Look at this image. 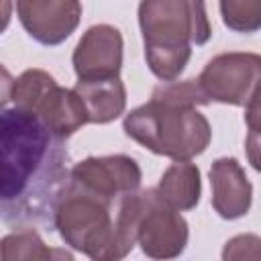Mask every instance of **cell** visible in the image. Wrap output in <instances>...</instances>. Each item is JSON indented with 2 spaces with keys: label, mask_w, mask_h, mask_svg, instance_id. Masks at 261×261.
Listing matches in <instances>:
<instances>
[{
  "label": "cell",
  "mask_w": 261,
  "mask_h": 261,
  "mask_svg": "<svg viewBox=\"0 0 261 261\" xmlns=\"http://www.w3.org/2000/svg\"><path fill=\"white\" fill-rule=\"evenodd\" d=\"M208 102L198 80L165 82L155 88L149 102L124 116L122 128L155 155L173 161L194 159L208 149L212 139L210 122L198 110Z\"/></svg>",
  "instance_id": "7a4b0ae2"
},
{
  "label": "cell",
  "mask_w": 261,
  "mask_h": 261,
  "mask_svg": "<svg viewBox=\"0 0 261 261\" xmlns=\"http://www.w3.org/2000/svg\"><path fill=\"white\" fill-rule=\"evenodd\" d=\"M212 208L224 220L243 218L251 210L253 186L234 157H220L210 165Z\"/></svg>",
  "instance_id": "8fae6325"
},
{
  "label": "cell",
  "mask_w": 261,
  "mask_h": 261,
  "mask_svg": "<svg viewBox=\"0 0 261 261\" xmlns=\"http://www.w3.org/2000/svg\"><path fill=\"white\" fill-rule=\"evenodd\" d=\"M159 196L175 210H192L198 206L202 196L200 169L190 159L173 161L161 175L157 186Z\"/></svg>",
  "instance_id": "4fadbf2b"
},
{
  "label": "cell",
  "mask_w": 261,
  "mask_h": 261,
  "mask_svg": "<svg viewBox=\"0 0 261 261\" xmlns=\"http://www.w3.org/2000/svg\"><path fill=\"white\" fill-rule=\"evenodd\" d=\"M6 100H12L16 108L35 114L59 141L69 139L90 122L77 92L73 88H61L45 69H24L10 84V94L4 96V104Z\"/></svg>",
  "instance_id": "5b68a950"
},
{
  "label": "cell",
  "mask_w": 261,
  "mask_h": 261,
  "mask_svg": "<svg viewBox=\"0 0 261 261\" xmlns=\"http://www.w3.org/2000/svg\"><path fill=\"white\" fill-rule=\"evenodd\" d=\"M2 139V208L8 218L10 212L31 210L33 202L39 206L47 198L53 206L63 190V153L59 139L31 112L16 106L2 108L0 120Z\"/></svg>",
  "instance_id": "6da1fadb"
},
{
  "label": "cell",
  "mask_w": 261,
  "mask_h": 261,
  "mask_svg": "<svg viewBox=\"0 0 261 261\" xmlns=\"http://www.w3.org/2000/svg\"><path fill=\"white\" fill-rule=\"evenodd\" d=\"M245 108V124L249 130H261V84L249 98Z\"/></svg>",
  "instance_id": "e0dca14e"
},
{
  "label": "cell",
  "mask_w": 261,
  "mask_h": 261,
  "mask_svg": "<svg viewBox=\"0 0 261 261\" xmlns=\"http://www.w3.org/2000/svg\"><path fill=\"white\" fill-rule=\"evenodd\" d=\"M122 35L112 24H94L77 41L71 63L77 80L118 77L122 69Z\"/></svg>",
  "instance_id": "30bf717a"
},
{
  "label": "cell",
  "mask_w": 261,
  "mask_h": 261,
  "mask_svg": "<svg viewBox=\"0 0 261 261\" xmlns=\"http://www.w3.org/2000/svg\"><path fill=\"white\" fill-rule=\"evenodd\" d=\"M120 202L92 194L69 179L53 206V224L71 249L94 261H116L133 251L120 232Z\"/></svg>",
  "instance_id": "277c9868"
},
{
  "label": "cell",
  "mask_w": 261,
  "mask_h": 261,
  "mask_svg": "<svg viewBox=\"0 0 261 261\" xmlns=\"http://www.w3.org/2000/svg\"><path fill=\"white\" fill-rule=\"evenodd\" d=\"M198 84L212 102L245 106L261 84V55L245 51L220 53L204 65Z\"/></svg>",
  "instance_id": "52a82bcc"
},
{
  "label": "cell",
  "mask_w": 261,
  "mask_h": 261,
  "mask_svg": "<svg viewBox=\"0 0 261 261\" xmlns=\"http://www.w3.org/2000/svg\"><path fill=\"white\" fill-rule=\"evenodd\" d=\"M69 179L80 188L108 200H122L141 188V167L128 155L86 157L69 171Z\"/></svg>",
  "instance_id": "ba28073f"
},
{
  "label": "cell",
  "mask_w": 261,
  "mask_h": 261,
  "mask_svg": "<svg viewBox=\"0 0 261 261\" xmlns=\"http://www.w3.org/2000/svg\"><path fill=\"white\" fill-rule=\"evenodd\" d=\"M135 237L147 257L173 259L186 251L190 230L179 210L149 188L135 194Z\"/></svg>",
  "instance_id": "8992f818"
},
{
  "label": "cell",
  "mask_w": 261,
  "mask_h": 261,
  "mask_svg": "<svg viewBox=\"0 0 261 261\" xmlns=\"http://www.w3.org/2000/svg\"><path fill=\"white\" fill-rule=\"evenodd\" d=\"M73 90L86 106L90 124H108L124 114L126 88L120 77L77 80Z\"/></svg>",
  "instance_id": "7c38bea8"
},
{
  "label": "cell",
  "mask_w": 261,
  "mask_h": 261,
  "mask_svg": "<svg viewBox=\"0 0 261 261\" xmlns=\"http://www.w3.org/2000/svg\"><path fill=\"white\" fill-rule=\"evenodd\" d=\"M139 27L145 61L161 82L177 80L192 57V45L212 37L204 0H141Z\"/></svg>",
  "instance_id": "3957f363"
},
{
  "label": "cell",
  "mask_w": 261,
  "mask_h": 261,
  "mask_svg": "<svg viewBox=\"0 0 261 261\" xmlns=\"http://www.w3.org/2000/svg\"><path fill=\"white\" fill-rule=\"evenodd\" d=\"M224 27L234 33L261 31V0H218Z\"/></svg>",
  "instance_id": "9a60e30c"
},
{
  "label": "cell",
  "mask_w": 261,
  "mask_h": 261,
  "mask_svg": "<svg viewBox=\"0 0 261 261\" xmlns=\"http://www.w3.org/2000/svg\"><path fill=\"white\" fill-rule=\"evenodd\" d=\"M16 16L31 39L41 45H61L82 20L80 0H14Z\"/></svg>",
  "instance_id": "9c48e42d"
},
{
  "label": "cell",
  "mask_w": 261,
  "mask_h": 261,
  "mask_svg": "<svg viewBox=\"0 0 261 261\" xmlns=\"http://www.w3.org/2000/svg\"><path fill=\"white\" fill-rule=\"evenodd\" d=\"M2 259H51V257H65L71 259V253L67 251H55L49 249L37 230L24 228L10 232L2 239Z\"/></svg>",
  "instance_id": "5bb4252c"
},
{
  "label": "cell",
  "mask_w": 261,
  "mask_h": 261,
  "mask_svg": "<svg viewBox=\"0 0 261 261\" xmlns=\"http://www.w3.org/2000/svg\"><path fill=\"white\" fill-rule=\"evenodd\" d=\"M245 151H247V161L251 163V167L261 173V130L247 133Z\"/></svg>",
  "instance_id": "ac0fdd59"
},
{
  "label": "cell",
  "mask_w": 261,
  "mask_h": 261,
  "mask_svg": "<svg viewBox=\"0 0 261 261\" xmlns=\"http://www.w3.org/2000/svg\"><path fill=\"white\" fill-rule=\"evenodd\" d=\"M222 259L224 261H243V259L261 261V237L245 232L228 239L222 249Z\"/></svg>",
  "instance_id": "2e32d148"
}]
</instances>
